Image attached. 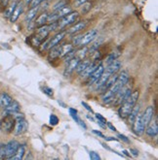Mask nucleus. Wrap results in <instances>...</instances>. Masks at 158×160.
I'll list each match as a JSON object with an SVG mask.
<instances>
[{"instance_id":"obj_1","label":"nucleus","mask_w":158,"mask_h":160,"mask_svg":"<svg viewBox=\"0 0 158 160\" xmlns=\"http://www.w3.org/2000/svg\"><path fill=\"white\" fill-rule=\"evenodd\" d=\"M139 96H140V92H139L138 90H136V91H134L130 94V96L121 104V107H120L118 110V114L122 118H128V116H129L130 112H131L133 107L137 104Z\"/></svg>"},{"instance_id":"obj_2","label":"nucleus","mask_w":158,"mask_h":160,"mask_svg":"<svg viewBox=\"0 0 158 160\" xmlns=\"http://www.w3.org/2000/svg\"><path fill=\"white\" fill-rule=\"evenodd\" d=\"M79 14L77 12H70L68 15H66L64 17L60 18V22H58L59 27L63 28V27H66L68 25H70L72 23L75 22V21L78 18Z\"/></svg>"},{"instance_id":"obj_3","label":"nucleus","mask_w":158,"mask_h":160,"mask_svg":"<svg viewBox=\"0 0 158 160\" xmlns=\"http://www.w3.org/2000/svg\"><path fill=\"white\" fill-rule=\"evenodd\" d=\"M15 124H14V134L16 136H20L24 133L26 132L27 128H29V124H27L26 120L24 118H19L15 120Z\"/></svg>"},{"instance_id":"obj_4","label":"nucleus","mask_w":158,"mask_h":160,"mask_svg":"<svg viewBox=\"0 0 158 160\" xmlns=\"http://www.w3.org/2000/svg\"><path fill=\"white\" fill-rule=\"evenodd\" d=\"M97 37H98V30H96V29H92V30L88 31L87 33H85L84 35H82L79 46L85 47V46H87L88 44H90L91 42L94 41V40L97 38Z\"/></svg>"},{"instance_id":"obj_5","label":"nucleus","mask_w":158,"mask_h":160,"mask_svg":"<svg viewBox=\"0 0 158 160\" xmlns=\"http://www.w3.org/2000/svg\"><path fill=\"white\" fill-rule=\"evenodd\" d=\"M133 131L134 133L138 136H142L144 132V129H145V126L144 125V122H143V119H142V115L139 114L135 119V121L133 122Z\"/></svg>"},{"instance_id":"obj_6","label":"nucleus","mask_w":158,"mask_h":160,"mask_svg":"<svg viewBox=\"0 0 158 160\" xmlns=\"http://www.w3.org/2000/svg\"><path fill=\"white\" fill-rule=\"evenodd\" d=\"M79 61H80V60H79L77 58H75V56H74L73 58H71L69 61L67 62L66 69H64V71H63L64 77H69L70 75H71L74 71H75V69H76V67H77V64H78Z\"/></svg>"},{"instance_id":"obj_7","label":"nucleus","mask_w":158,"mask_h":160,"mask_svg":"<svg viewBox=\"0 0 158 160\" xmlns=\"http://www.w3.org/2000/svg\"><path fill=\"white\" fill-rule=\"evenodd\" d=\"M104 72H105L104 65L101 63H100L97 66V68L95 69V71L89 76V84H94L97 82V80L101 76V75H103Z\"/></svg>"},{"instance_id":"obj_8","label":"nucleus","mask_w":158,"mask_h":160,"mask_svg":"<svg viewBox=\"0 0 158 160\" xmlns=\"http://www.w3.org/2000/svg\"><path fill=\"white\" fill-rule=\"evenodd\" d=\"M19 146H20V144L15 140L10 141L7 145H5V157H7V158L11 157L16 152V150L19 148Z\"/></svg>"},{"instance_id":"obj_9","label":"nucleus","mask_w":158,"mask_h":160,"mask_svg":"<svg viewBox=\"0 0 158 160\" xmlns=\"http://www.w3.org/2000/svg\"><path fill=\"white\" fill-rule=\"evenodd\" d=\"M14 124H15L14 118L11 115H6L4 120L1 123V127L6 131V132H11V131L13 130Z\"/></svg>"},{"instance_id":"obj_10","label":"nucleus","mask_w":158,"mask_h":160,"mask_svg":"<svg viewBox=\"0 0 158 160\" xmlns=\"http://www.w3.org/2000/svg\"><path fill=\"white\" fill-rule=\"evenodd\" d=\"M153 115H154V109H153V107L152 106H148L145 109V111L144 112V114L142 115V119H143V122H144V126H147V124L151 121V119L153 118Z\"/></svg>"},{"instance_id":"obj_11","label":"nucleus","mask_w":158,"mask_h":160,"mask_svg":"<svg viewBox=\"0 0 158 160\" xmlns=\"http://www.w3.org/2000/svg\"><path fill=\"white\" fill-rule=\"evenodd\" d=\"M121 66H122L121 61H119V60L115 59V60H113L112 62L108 63V65L106 66V68H105V72H107V73H109V74H116V73L120 70Z\"/></svg>"},{"instance_id":"obj_12","label":"nucleus","mask_w":158,"mask_h":160,"mask_svg":"<svg viewBox=\"0 0 158 160\" xmlns=\"http://www.w3.org/2000/svg\"><path fill=\"white\" fill-rule=\"evenodd\" d=\"M145 130V133L153 138V137H156L157 134H158V123H157V120H154V121H150V123L147 124V128L144 129Z\"/></svg>"},{"instance_id":"obj_13","label":"nucleus","mask_w":158,"mask_h":160,"mask_svg":"<svg viewBox=\"0 0 158 160\" xmlns=\"http://www.w3.org/2000/svg\"><path fill=\"white\" fill-rule=\"evenodd\" d=\"M23 11H24V6H23V4H22V3L17 4L16 7H15V9H14L13 13H12L11 16H10V22H17V21H18V18H20L21 14L23 13Z\"/></svg>"},{"instance_id":"obj_14","label":"nucleus","mask_w":158,"mask_h":160,"mask_svg":"<svg viewBox=\"0 0 158 160\" xmlns=\"http://www.w3.org/2000/svg\"><path fill=\"white\" fill-rule=\"evenodd\" d=\"M4 109H5V114L6 115H11V114H13V112H20L21 106H20V104H19V102H17L16 100H12V102L10 103V104H9Z\"/></svg>"},{"instance_id":"obj_15","label":"nucleus","mask_w":158,"mask_h":160,"mask_svg":"<svg viewBox=\"0 0 158 160\" xmlns=\"http://www.w3.org/2000/svg\"><path fill=\"white\" fill-rule=\"evenodd\" d=\"M66 34H67V32H64V31L60 32V33H58V34H56V35L53 37V38L49 41V43H48V48L51 49V48H53V47L59 45L60 42L63 39V37L66 36Z\"/></svg>"},{"instance_id":"obj_16","label":"nucleus","mask_w":158,"mask_h":160,"mask_svg":"<svg viewBox=\"0 0 158 160\" xmlns=\"http://www.w3.org/2000/svg\"><path fill=\"white\" fill-rule=\"evenodd\" d=\"M87 25V22H79L77 23H75L73 26L70 27V29L68 30V33L70 34H76L78 32H80L81 30H83Z\"/></svg>"},{"instance_id":"obj_17","label":"nucleus","mask_w":158,"mask_h":160,"mask_svg":"<svg viewBox=\"0 0 158 160\" xmlns=\"http://www.w3.org/2000/svg\"><path fill=\"white\" fill-rule=\"evenodd\" d=\"M25 154V146H19V148L16 150V152L11 157H9V159L22 160L24 158Z\"/></svg>"},{"instance_id":"obj_18","label":"nucleus","mask_w":158,"mask_h":160,"mask_svg":"<svg viewBox=\"0 0 158 160\" xmlns=\"http://www.w3.org/2000/svg\"><path fill=\"white\" fill-rule=\"evenodd\" d=\"M68 111H69V115H70V117H71L74 120H75L76 123H77L79 126H81L83 129H87L86 124L78 118V116H77V111H76L75 109H72V108H69Z\"/></svg>"},{"instance_id":"obj_19","label":"nucleus","mask_w":158,"mask_h":160,"mask_svg":"<svg viewBox=\"0 0 158 160\" xmlns=\"http://www.w3.org/2000/svg\"><path fill=\"white\" fill-rule=\"evenodd\" d=\"M12 97L9 95L8 93L6 92H3L0 94V107L2 108H6L10 103L12 102Z\"/></svg>"},{"instance_id":"obj_20","label":"nucleus","mask_w":158,"mask_h":160,"mask_svg":"<svg viewBox=\"0 0 158 160\" xmlns=\"http://www.w3.org/2000/svg\"><path fill=\"white\" fill-rule=\"evenodd\" d=\"M38 10H39V6L30 8V10L27 12V14L25 15V22L27 23H30L33 21V18L36 17L37 13H38Z\"/></svg>"},{"instance_id":"obj_21","label":"nucleus","mask_w":158,"mask_h":160,"mask_svg":"<svg viewBox=\"0 0 158 160\" xmlns=\"http://www.w3.org/2000/svg\"><path fill=\"white\" fill-rule=\"evenodd\" d=\"M140 109H141L140 105H137V104H136V105L133 107L131 112L129 114V116H128V118H129V123L131 124V125L133 124V122L135 121L137 116H138L139 114H140Z\"/></svg>"},{"instance_id":"obj_22","label":"nucleus","mask_w":158,"mask_h":160,"mask_svg":"<svg viewBox=\"0 0 158 160\" xmlns=\"http://www.w3.org/2000/svg\"><path fill=\"white\" fill-rule=\"evenodd\" d=\"M111 74H109V73H107V72H104L103 73V75L97 80V82H95L96 83V88L97 89H100L101 87L104 86V84L106 83V82L107 81V79L109 78V76H110Z\"/></svg>"},{"instance_id":"obj_23","label":"nucleus","mask_w":158,"mask_h":160,"mask_svg":"<svg viewBox=\"0 0 158 160\" xmlns=\"http://www.w3.org/2000/svg\"><path fill=\"white\" fill-rule=\"evenodd\" d=\"M61 52H62V45H57L53 47V48H51V52L49 53V58L55 59L57 58H60Z\"/></svg>"},{"instance_id":"obj_24","label":"nucleus","mask_w":158,"mask_h":160,"mask_svg":"<svg viewBox=\"0 0 158 160\" xmlns=\"http://www.w3.org/2000/svg\"><path fill=\"white\" fill-rule=\"evenodd\" d=\"M99 64H96V63H90V65L89 66L83 71V72H81L79 75L82 77V78H85V77H89L90 75L95 71V69L97 68V66H98Z\"/></svg>"},{"instance_id":"obj_25","label":"nucleus","mask_w":158,"mask_h":160,"mask_svg":"<svg viewBox=\"0 0 158 160\" xmlns=\"http://www.w3.org/2000/svg\"><path fill=\"white\" fill-rule=\"evenodd\" d=\"M90 63H91V61L89 60V59H84L83 60L82 59V61H79L78 62V64H77V67H76V72L78 73V74H80L81 72H83L84 71L89 65H90Z\"/></svg>"},{"instance_id":"obj_26","label":"nucleus","mask_w":158,"mask_h":160,"mask_svg":"<svg viewBox=\"0 0 158 160\" xmlns=\"http://www.w3.org/2000/svg\"><path fill=\"white\" fill-rule=\"evenodd\" d=\"M48 16H49L48 13H42L38 18H37V20L35 21V25L36 26H42V25H44L46 22H47Z\"/></svg>"},{"instance_id":"obj_27","label":"nucleus","mask_w":158,"mask_h":160,"mask_svg":"<svg viewBox=\"0 0 158 160\" xmlns=\"http://www.w3.org/2000/svg\"><path fill=\"white\" fill-rule=\"evenodd\" d=\"M73 49V46L71 44H64L62 45V52H61V56L62 58H64L68 52H70Z\"/></svg>"},{"instance_id":"obj_28","label":"nucleus","mask_w":158,"mask_h":160,"mask_svg":"<svg viewBox=\"0 0 158 160\" xmlns=\"http://www.w3.org/2000/svg\"><path fill=\"white\" fill-rule=\"evenodd\" d=\"M87 52H88V49L86 48V46H85L84 48L80 49L79 51H77V52H75L76 58H77L79 60L84 59V58H85V56H86V54H87Z\"/></svg>"},{"instance_id":"obj_29","label":"nucleus","mask_w":158,"mask_h":160,"mask_svg":"<svg viewBox=\"0 0 158 160\" xmlns=\"http://www.w3.org/2000/svg\"><path fill=\"white\" fill-rule=\"evenodd\" d=\"M119 55H120V52H111L107 58H106V63L108 64V63H110V62H112L113 60H115V59H117L118 58H119Z\"/></svg>"},{"instance_id":"obj_30","label":"nucleus","mask_w":158,"mask_h":160,"mask_svg":"<svg viewBox=\"0 0 158 160\" xmlns=\"http://www.w3.org/2000/svg\"><path fill=\"white\" fill-rule=\"evenodd\" d=\"M101 42H103V39H100V40H97L96 42H94V44L92 45L91 49H90V53H91V54H92V53H94V52L99 49V47H100V45L101 44Z\"/></svg>"},{"instance_id":"obj_31","label":"nucleus","mask_w":158,"mask_h":160,"mask_svg":"<svg viewBox=\"0 0 158 160\" xmlns=\"http://www.w3.org/2000/svg\"><path fill=\"white\" fill-rule=\"evenodd\" d=\"M16 5H17V3L15 2V3L11 4L10 6H9V7L6 9V11H5V13H4V16H5L6 18H10V16H11V14L13 13L14 9H15V7H16Z\"/></svg>"},{"instance_id":"obj_32","label":"nucleus","mask_w":158,"mask_h":160,"mask_svg":"<svg viewBox=\"0 0 158 160\" xmlns=\"http://www.w3.org/2000/svg\"><path fill=\"white\" fill-rule=\"evenodd\" d=\"M82 6V9H81V12L83 14H85V13H88L90 10H91V8H92V4L91 3H88V1L86 3H84Z\"/></svg>"},{"instance_id":"obj_33","label":"nucleus","mask_w":158,"mask_h":160,"mask_svg":"<svg viewBox=\"0 0 158 160\" xmlns=\"http://www.w3.org/2000/svg\"><path fill=\"white\" fill-rule=\"evenodd\" d=\"M50 124L51 125H57L59 123V118L55 115H51L50 116Z\"/></svg>"},{"instance_id":"obj_34","label":"nucleus","mask_w":158,"mask_h":160,"mask_svg":"<svg viewBox=\"0 0 158 160\" xmlns=\"http://www.w3.org/2000/svg\"><path fill=\"white\" fill-rule=\"evenodd\" d=\"M42 90H43V92L45 93V94H47L48 96H53L54 95V91H53V89L51 88H48V87H44L43 88H42Z\"/></svg>"},{"instance_id":"obj_35","label":"nucleus","mask_w":158,"mask_h":160,"mask_svg":"<svg viewBox=\"0 0 158 160\" xmlns=\"http://www.w3.org/2000/svg\"><path fill=\"white\" fill-rule=\"evenodd\" d=\"M64 5H66V1H64V0H61L60 2H58V3H56V4H55V6H54V8H53V10H54V11H57V10H59L60 8L63 7Z\"/></svg>"},{"instance_id":"obj_36","label":"nucleus","mask_w":158,"mask_h":160,"mask_svg":"<svg viewBox=\"0 0 158 160\" xmlns=\"http://www.w3.org/2000/svg\"><path fill=\"white\" fill-rule=\"evenodd\" d=\"M89 155H90V158L92 160H100L101 159L100 154L98 152H93V150L89 152Z\"/></svg>"},{"instance_id":"obj_37","label":"nucleus","mask_w":158,"mask_h":160,"mask_svg":"<svg viewBox=\"0 0 158 160\" xmlns=\"http://www.w3.org/2000/svg\"><path fill=\"white\" fill-rule=\"evenodd\" d=\"M82 35H77L72 39V46H79Z\"/></svg>"},{"instance_id":"obj_38","label":"nucleus","mask_w":158,"mask_h":160,"mask_svg":"<svg viewBox=\"0 0 158 160\" xmlns=\"http://www.w3.org/2000/svg\"><path fill=\"white\" fill-rule=\"evenodd\" d=\"M43 1H45V0H31V2L30 3V8L39 6Z\"/></svg>"},{"instance_id":"obj_39","label":"nucleus","mask_w":158,"mask_h":160,"mask_svg":"<svg viewBox=\"0 0 158 160\" xmlns=\"http://www.w3.org/2000/svg\"><path fill=\"white\" fill-rule=\"evenodd\" d=\"M95 117H96V118H97L99 121H101V122H103V123L106 124V119L103 116H101V114H96Z\"/></svg>"},{"instance_id":"obj_40","label":"nucleus","mask_w":158,"mask_h":160,"mask_svg":"<svg viewBox=\"0 0 158 160\" xmlns=\"http://www.w3.org/2000/svg\"><path fill=\"white\" fill-rule=\"evenodd\" d=\"M87 1L88 0H75V1H74V5H75L76 7H80L81 5L86 3Z\"/></svg>"},{"instance_id":"obj_41","label":"nucleus","mask_w":158,"mask_h":160,"mask_svg":"<svg viewBox=\"0 0 158 160\" xmlns=\"http://www.w3.org/2000/svg\"><path fill=\"white\" fill-rule=\"evenodd\" d=\"M0 157H5V145L0 144Z\"/></svg>"},{"instance_id":"obj_42","label":"nucleus","mask_w":158,"mask_h":160,"mask_svg":"<svg viewBox=\"0 0 158 160\" xmlns=\"http://www.w3.org/2000/svg\"><path fill=\"white\" fill-rule=\"evenodd\" d=\"M81 104H82V106L84 107V108H85V109H86L87 111H89V112H93V110H92V108H91V107H90V106H89V105L87 104L86 102H83V101H82V102H81Z\"/></svg>"},{"instance_id":"obj_43","label":"nucleus","mask_w":158,"mask_h":160,"mask_svg":"<svg viewBox=\"0 0 158 160\" xmlns=\"http://www.w3.org/2000/svg\"><path fill=\"white\" fill-rule=\"evenodd\" d=\"M118 138H120V140H122L125 143H129V139L123 134H118Z\"/></svg>"},{"instance_id":"obj_44","label":"nucleus","mask_w":158,"mask_h":160,"mask_svg":"<svg viewBox=\"0 0 158 160\" xmlns=\"http://www.w3.org/2000/svg\"><path fill=\"white\" fill-rule=\"evenodd\" d=\"M92 132H93V133H94V134H96L97 136L101 137V138H104V139L106 138V136H105V135H104L103 133H101V132H100V131H97V130H93V131H92Z\"/></svg>"},{"instance_id":"obj_45","label":"nucleus","mask_w":158,"mask_h":160,"mask_svg":"<svg viewBox=\"0 0 158 160\" xmlns=\"http://www.w3.org/2000/svg\"><path fill=\"white\" fill-rule=\"evenodd\" d=\"M106 125H107V127H108L111 131H114V132H115V131H117V130H116V128H115L112 124H111L110 122H107V121H106Z\"/></svg>"},{"instance_id":"obj_46","label":"nucleus","mask_w":158,"mask_h":160,"mask_svg":"<svg viewBox=\"0 0 158 160\" xmlns=\"http://www.w3.org/2000/svg\"><path fill=\"white\" fill-rule=\"evenodd\" d=\"M130 152H132L134 156H138L139 155V152H138L137 149H135V148H131V149H130Z\"/></svg>"},{"instance_id":"obj_47","label":"nucleus","mask_w":158,"mask_h":160,"mask_svg":"<svg viewBox=\"0 0 158 160\" xmlns=\"http://www.w3.org/2000/svg\"><path fill=\"white\" fill-rule=\"evenodd\" d=\"M105 139H106V141H118L116 138H113V137H108V138H107V137H106Z\"/></svg>"},{"instance_id":"obj_48","label":"nucleus","mask_w":158,"mask_h":160,"mask_svg":"<svg viewBox=\"0 0 158 160\" xmlns=\"http://www.w3.org/2000/svg\"><path fill=\"white\" fill-rule=\"evenodd\" d=\"M122 152H123V153H124V154H125L126 156H128V157L130 156V154L128 153V152H127V150H125V149H124V150H122Z\"/></svg>"},{"instance_id":"obj_49","label":"nucleus","mask_w":158,"mask_h":160,"mask_svg":"<svg viewBox=\"0 0 158 160\" xmlns=\"http://www.w3.org/2000/svg\"><path fill=\"white\" fill-rule=\"evenodd\" d=\"M87 118L90 119V120H94V118H93L92 117H90V116H87Z\"/></svg>"},{"instance_id":"obj_50","label":"nucleus","mask_w":158,"mask_h":160,"mask_svg":"<svg viewBox=\"0 0 158 160\" xmlns=\"http://www.w3.org/2000/svg\"><path fill=\"white\" fill-rule=\"evenodd\" d=\"M0 130H1V122H0Z\"/></svg>"}]
</instances>
